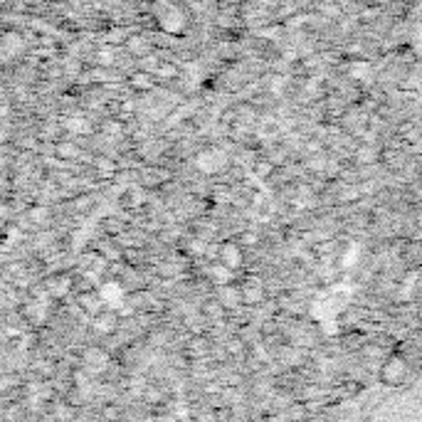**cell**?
<instances>
[{
	"label": "cell",
	"mask_w": 422,
	"mask_h": 422,
	"mask_svg": "<svg viewBox=\"0 0 422 422\" xmlns=\"http://www.w3.org/2000/svg\"><path fill=\"white\" fill-rule=\"evenodd\" d=\"M410 373V361L405 358V353L397 351L392 356L385 358L383 363V371H380V380L387 383V385H395V383H402Z\"/></svg>",
	"instance_id": "6da1fadb"
},
{
	"label": "cell",
	"mask_w": 422,
	"mask_h": 422,
	"mask_svg": "<svg viewBox=\"0 0 422 422\" xmlns=\"http://www.w3.org/2000/svg\"><path fill=\"white\" fill-rule=\"evenodd\" d=\"M240 299H242V292H237V289H232V287H223V289H220V302H223L228 309L237 306Z\"/></svg>",
	"instance_id": "7a4b0ae2"
},
{
	"label": "cell",
	"mask_w": 422,
	"mask_h": 422,
	"mask_svg": "<svg viewBox=\"0 0 422 422\" xmlns=\"http://www.w3.org/2000/svg\"><path fill=\"white\" fill-rule=\"evenodd\" d=\"M405 262L407 264H422V244L420 242H415V244H410V247L405 249Z\"/></svg>",
	"instance_id": "3957f363"
}]
</instances>
